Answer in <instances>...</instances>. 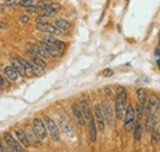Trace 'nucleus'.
Segmentation results:
<instances>
[{"label":"nucleus","instance_id":"nucleus-1","mask_svg":"<svg viewBox=\"0 0 160 152\" xmlns=\"http://www.w3.org/2000/svg\"><path fill=\"white\" fill-rule=\"evenodd\" d=\"M127 108V91L124 87L118 86L115 98V115L117 119H122Z\"/></svg>","mask_w":160,"mask_h":152},{"label":"nucleus","instance_id":"nucleus-2","mask_svg":"<svg viewBox=\"0 0 160 152\" xmlns=\"http://www.w3.org/2000/svg\"><path fill=\"white\" fill-rule=\"evenodd\" d=\"M123 126H124V130L127 131H131L134 126V123H136V111L133 108L132 104H127V108H126V112L123 115Z\"/></svg>","mask_w":160,"mask_h":152},{"label":"nucleus","instance_id":"nucleus-3","mask_svg":"<svg viewBox=\"0 0 160 152\" xmlns=\"http://www.w3.org/2000/svg\"><path fill=\"white\" fill-rule=\"evenodd\" d=\"M43 121H44V124H46V126H47V131L49 133L52 140H53L54 142H59L60 141L59 126H58V125L54 123V120H53L52 118H49L48 115H44Z\"/></svg>","mask_w":160,"mask_h":152},{"label":"nucleus","instance_id":"nucleus-4","mask_svg":"<svg viewBox=\"0 0 160 152\" xmlns=\"http://www.w3.org/2000/svg\"><path fill=\"white\" fill-rule=\"evenodd\" d=\"M160 108V99L155 95L150 96L144 106V116H149L150 114Z\"/></svg>","mask_w":160,"mask_h":152},{"label":"nucleus","instance_id":"nucleus-5","mask_svg":"<svg viewBox=\"0 0 160 152\" xmlns=\"http://www.w3.org/2000/svg\"><path fill=\"white\" fill-rule=\"evenodd\" d=\"M36 27H37V30L41 31V32L51 33V35H54V36H62L64 33L57 26H54L53 23H48V22H37Z\"/></svg>","mask_w":160,"mask_h":152},{"label":"nucleus","instance_id":"nucleus-6","mask_svg":"<svg viewBox=\"0 0 160 152\" xmlns=\"http://www.w3.org/2000/svg\"><path fill=\"white\" fill-rule=\"evenodd\" d=\"M32 128H33L35 133L38 135V137H40L41 140H43V139L47 137L48 131H47V126H46V124H44L43 120H41V119H38V118H36V119L32 121Z\"/></svg>","mask_w":160,"mask_h":152},{"label":"nucleus","instance_id":"nucleus-7","mask_svg":"<svg viewBox=\"0 0 160 152\" xmlns=\"http://www.w3.org/2000/svg\"><path fill=\"white\" fill-rule=\"evenodd\" d=\"M94 119H95L98 129L100 131H105L106 121H105L103 113H102V109H101V104H95V107H94Z\"/></svg>","mask_w":160,"mask_h":152},{"label":"nucleus","instance_id":"nucleus-8","mask_svg":"<svg viewBox=\"0 0 160 152\" xmlns=\"http://www.w3.org/2000/svg\"><path fill=\"white\" fill-rule=\"evenodd\" d=\"M40 38L43 43L51 44V45L58 48V49H60V50L65 47V43H64V42H62V40H59V39H57V38L54 37L53 35H51V33H48V35H41Z\"/></svg>","mask_w":160,"mask_h":152},{"label":"nucleus","instance_id":"nucleus-9","mask_svg":"<svg viewBox=\"0 0 160 152\" xmlns=\"http://www.w3.org/2000/svg\"><path fill=\"white\" fill-rule=\"evenodd\" d=\"M58 125H59L60 130L65 135H70L73 133V126H72V123L69 120V118L65 115L64 113H62L59 115V119H58Z\"/></svg>","mask_w":160,"mask_h":152},{"label":"nucleus","instance_id":"nucleus-10","mask_svg":"<svg viewBox=\"0 0 160 152\" xmlns=\"http://www.w3.org/2000/svg\"><path fill=\"white\" fill-rule=\"evenodd\" d=\"M23 131H25V134H26V136H27V139H28V141H30L31 145H33V146H36V147H40L41 139L38 137V135L35 133L32 125H26Z\"/></svg>","mask_w":160,"mask_h":152},{"label":"nucleus","instance_id":"nucleus-11","mask_svg":"<svg viewBox=\"0 0 160 152\" xmlns=\"http://www.w3.org/2000/svg\"><path fill=\"white\" fill-rule=\"evenodd\" d=\"M4 140H5V144L10 147V150L11 151H18V152H21L23 151V146L21 145L19 141H16L11 135L9 133H4Z\"/></svg>","mask_w":160,"mask_h":152},{"label":"nucleus","instance_id":"nucleus-12","mask_svg":"<svg viewBox=\"0 0 160 152\" xmlns=\"http://www.w3.org/2000/svg\"><path fill=\"white\" fill-rule=\"evenodd\" d=\"M101 109H102V113H103L105 121L108 125H113L115 124V115H113V112H112L108 102H102L101 103Z\"/></svg>","mask_w":160,"mask_h":152},{"label":"nucleus","instance_id":"nucleus-13","mask_svg":"<svg viewBox=\"0 0 160 152\" xmlns=\"http://www.w3.org/2000/svg\"><path fill=\"white\" fill-rule=\"evenodd\" d=\"M160 120V111H155L150 114L149 116H147V121H145V130L147 131H152L155 126H157V123H159Z\"/></svg>","mask_w":160,"mask_h":152},{"label":"nucleus","instance_id":"nucleus-14","mask_svg":"<svg viewBox=\"0 0 160 152\" xmlns=\"http://www.w3.org/2000/svg\"><path fill=\"white\" fill-rule=\"evenodd\" d=\"M72 111H73L74 119H75V121L78 123V125L84 126L85 123H86V120H85V118H84V115H82V112H81V109H80L79 103H73V106H72Z\"/></svg>","mask_w":160,"mask_h":152},{"label":"nucleus","instance_id":"nucleus-15","mask_svg":"<svg viewBox=\"0 0 160 152\" xmlns=\"http://www.w3.org/2000/svg\"><path fill=\"white\" fill-rule=\"evenodd\" d=\"M88 123H89V139L91 142H95L98 139V126L94 119V114L88 119Z\"/></svg>","mask_w":160,"mask_h":152},{"label":"nucleus","instance_id":"nucleus-16","mask_svg":"<svg viewBox=\"0 0 160 152\" xmlns=\"http://www.w3.org/2000/svg\"><path fill=\"white\" fill-rule=\"evenodd\" d=\"M41 45L47 50V53H48L49 57L54 58V59H58V58L62 57V50L58 49V48H56V47H53L51 44H47V43H42Z\"/></svg>","mask_w":160,"mask_h":152},{"label":"nucleus","instance_id":"nucleus-17","mask_svg":"<svg viewBox=\"0 0 160 152\" xmlns=\"http://www.w3.org/2000/svg\"><path fill=\"white\" fill-rule=\"evenodd\" d=\"M15 134H16V136H18V139H19V142H20L23 147H28V146L31 145L23 130H21V129H15Z\"/></svg>","mask_w":160,"mask_h":152},{"label":"nucleus","instance_id":"nucleus-18","mask_svg":"<svg viewBox=\"0 0 160 152\" xmlns=\"http://www.w3.org/2000/svg\"><path fill=\"white\" fill-rule=\"evenodd\" d=\"M4 73H5V75L8 76L11 81H16L18 78H19V76L20 74L18 73V70L11 65V66H6L5 69H4Z\"/></svg>","mask_w":160,"mask_h":152},{"label":"nucleus","instance_id":"nucleus-19","mask_svg":"<svg viewBox=\"0 0 160 152\" xmlns=\"http://www.w3.org/2000/svg\"><path fill=\"white\" fill-rule=\"evenodd\" d=\"M27 54L30 55V58L32 59V63H35V64H37V65H40L42 68H46V65H47V63H46V60L43 59L42 57L40 55H37V54H35L32 50H27Z\"/></svg>","mask_w":160,"mask_h":152},{"label":"nucleus","instance_id":"nucleus-20","mask_svg":"<svg viewBox=\"0 0 160 152\" xmlns=\"http://www.w3.org/2000/svg\"><path fill=\"white\" fill-rule=\"evenodd\" d=\"M79 107H80V109H81V112H82V115H84L85 120L88 121V119H89V118L92 115L91 111H90V107H89V103H88L86 101H80Z\"/></svg>","mask_w":160,"mask_h":152},{"label":"nucleus","instance_id":"nucleus-21","mask_svg":"<svg viewBox=\"0 0 160 152\" xmlns=\"http://www.w3.org/2000/svg\"><path fill=\"white\" fill-rule=\"evenodd\" d=\"M30 50H32L35 54H37V55H40L42 58H47L49 57L48 55V53H47V50L42 47V45H37V44H30Z\"/></svg>","mask_w":160,"mask_h":152},{"label":"nucleus","instance_id":"nucleus-22","mask_svg":"<svg viewBox=\"0 0 160 152\" xmlns=\"http://www.w3.org/2000/svg\"><path fill=\"white\" fill-rule=\"evenodd\" d=\"M53 25L57 26V27H58L59 30H62L63 32H65V31H68V30L70 28V23L64 19H56L54 22H53Z\"/></svg>","mask_w":160,"mask_h":152},{"label":"nucleus","instance_id":"nucleus-23","mask_svg":"<svg viewBox=\"0 0 160 152\" xmlns=\"http://www.w3.org/2000/svg\"><path fill=\"white\" fill-rule=\"evenodd\" d=\"M15 58L22 64V66H23V69H25V73H26V76L33 75V73H32V68H31V63H28L27 60H25L23 58H21V57H15Z\"/></svg>","mask_w":160,"mask_h":152},{"label":"nucleus","instance_id":"nucleus-24","mask_svg":"<svg viewBox=\"0 0 160 152\" xmlns=\"http://www.w3.org/2000/svg\"><path fill=\"white\" fill-rule=\"evenodd\" d=\"M137 101H138V104H143L145 106V102H147V90L140 87L137 90Z\"/></svg>","mask_w":160,"mask_h":152},{"label":"nucleus","instance_id":"nucleus-25","mask_svg":"<svg viewBox=\"0 0 160 152\" xmlns=\"http://www.w3.org/2000/svg\"><path fill=\"white\" fill-rule=\"evenodd\" d=\"M133 135H134V140L136 141H140L142 139V134H143V129H142V125L139 123H134V126H133Z\"/></svg>","mask_w":160,"mask_h":152},{"label":"nucleus","instance_id":"nucleus-26","mask_svg":"<svg viewBox=\"0 0 160 152\" xmlns=\"http://www.w3.org/2000/svg\"><path fill=\"white\" fill-rule=\"evenodd\" d=\"M11 64H12V66L18 70V73L22 76H26V73H25V69H23V66H22V64H21L20 61L15 58V59H11Z\"/></svg>","mask_w":160,"mask_h":152},{"label":"nucleus","instance_id":"nucleus-27","mask_svg":"<svg viewBox=\"0 0 160 152\" xmlns=\"http://www.w3.org/2000/svg\"><path fill=\"white\" fill-rule=\"evenodd\" d=\"M160 141V130L159 129H153L152 130V135H150V142L153 145H157Z\"/></svg>","mask_w":160,"mask_h":152},{"label":"nucleus","instance_id":"nucleus-28","mask_svg":"<svg viewBox=\"0 0 160 152\" xmlns=\"http://www.w3.org/2000/svg\"><path fill=\"white\" fill-rule=\"evenodd\" d=\"M38 14L42 17H51L54 15V12L52 11L51 7H46V9H42V10H38Z\"/></svg>","mask_w":160,"mask_h":152},{"label":"nucleus","instance_id":"nucleus-29","mask_svg":"<svg viewBox=\"0 0 160 152\" xmlns=\"http://www.w3.org/2000/svg\"><path fill=\"white\" fill-rule=\"evenodd\" d=\"M31 68H32V73H33L35 75L40 76L43 74V68L40 66V65H37V64H35V63H31Z\"/></svg>","mask_w":160,"mask_h":152},{"label":"nucleus","instance_id":"nucleus-30","mask_svg":"<svg viewBox=\"0 0 160 152\" xmlns=\"http://www.w3.org/2000/svg\"><path fill=\"white\" fill-rule=\"evenodd\" d=\"M49 5H51V1L49 0H40L38 2H37V9L38 10H42V9H46V7H49Z\"/></svg>","mask_w":160,"mask_h":152},{"label":"nucleus","instance_id":"nucleus-31","mask_svg":"<svg viewBox=\"0 0 160 152\" xmlns=\"http://www.w3.org/2000/svg\"><path fill=\"white\" fill-rule=\"evenodd\" d=\"M19 4H20L22 7H27V6L35 5L36 4V0H20Z\"/></svg>","mask_w":160,"mask_h":152},{"label":"nucleus","instance_id":"nucleus-32","mask_svg":"<svg viewBox=\"0 0 160 152\" xmlns=\"http://www.w3.org/2000/svg\"><path fill=\"white\" fill-rule=\"evenodd\" d=\"M49 7H51V9H52V11L56 14V12H58V11H59L62 6H60V4H58V2H51Z\"/></svg>","mask_w":160,"mask_h":152},{"label":"nucleus","instance_id":"nucleus-33","mask_svg":"<svg viewBox=\"0 0 160 152\" xmlns=\"http://www.w3.org/2000/svg\"><path fill=\"white\" fill-rule=\"evenodd\" d=\"M25 9H26V11H27L28 14H36V12H38V9H37L36 5H31V6H27V7H25Z\"/></svg>","mask_w":160,"mask_h":152},{"label":"nucleus","instance_id":"nucleus-34","mask_svg":"<svg viewBox=\"0 0 160 152\" xmlns=\"http://www.w3.org/2000/svg\"><path fill=\"white\" fill-rule=\"evenodd\" d=\"M113 70L112 69H105L103 71H102V75L103 76H107V77H110V76H113Z\"/></svg>","mask_w":160,"mask_h":152},{"label":"nucleus","instance_id":"nucleus-35","mask_svg":"<svg viewBox=\"0 0 160 152\" xmlns=\"http://www.w3.org/2000/svg\"><path fill=\"white\" fill-rule=\"evenodd\" d=\"M5 4L8 6H15L18 5V0H5Z\"/></svg>","mask_w":160,"mask_h":152},{"label":"nucleus","instance_id":"nucleus-36","mask_svg":"<svg viewBox=\"0 0 160 152\" xmlns=\"http://www.w3.org/2000/svg\"><path fill=\"white\" fill-rule=\"evenodd\" d=\"M105 92H106V96L110 98V99H113V95H112V91L110 88H105Z\"/></svg>","mask_w":160,"mask_h":152},{"label":"nucleus","instance_id":"nucleus-37","mask_svg":"<svg viewBox=\"0 0 160 152\" xmlns=\"http://www.w3.org/2000/svg\"><path fill=\"white\" fill-rule=\"evenodd\" d=\"M20 21L22 22V23H27L28 21H30V19H28V16H26V15H22L20 17Z\"/></svg>","mask_w":160,"mask_h":152},{"label":"nucleus","instance_id":"nucleus-38","mask_svg":"<svg viewBox=\"0 0 160 152\" xmlns=\"http://www.w3.org/2000/svg\"><path fill=\"white\" fill-rule=\"evenodd\" d=\"M6 27H8V23H6V22L0 21V28H6Z\"/></svg>","mask_w":160,"mask_h":152},{"label":"nucleus","instance_id":"nucleus-39","mask_svg":"<svg viewBox=\"0 0 160 152\" xmlns=\"http://www.w3.org/2000/svg\"><path fill=\"white\" fill-rule=\"evenodd\" d=\"M6 150H10V149H9V147H8V149H6V147H5V146H2V145H1V142H0V152H2V151H6Z\"/></svg>","mask_w":160,"mask_h":152},{"label":"nucleus","instance_id":"nucleus-40","mask_svg":"<svg viewBox=\"0 0 160 152\" xmlns=\"http://www.w3.org/2000/svg\"><path fill=\"white\" fill-rule=\"evenodd\" d=\"M4 85H5V82H4V78H2V77H1V76H0V86H1V87H2V86H4Z\"/></svg>","mask_w":160,"mask_h":152},{"label":"nucleus","instance_id":"nucleus-41","mask_svg":"<svg viewBox=\"0 0 160 152\" xmlns=\"http://www.w3.org/2000/svg\"><path fill=\"white\" fill-rule=\"evenodd\" d=\"M158 65L160 66V60H158Z\"/></svg>","mask_w":160,"mask_h":152},{"label":"nucleus","instance_id":"nucleus-42","mask_svg":"<svg viewBox=\"0 0 160 152\" xmlns=\"http://www.w3.org/2000/svg\"><path fill=\"white\" fill-rule=\"evenodd\" d=\"M0 93H1V86H0Z\"/></svg>","mask_w":160,"mask_h":152},{"label":"nucleus","instance_id":"nucleus-43","mask_svg":"<svg viewBox=\"0 0 160 152\" xmlns=\"http://www.w3.org/2000/svg\"><path fill=\"white\" fill-rule=\"evenodd\" d=\"M159 43H160V36H159Z\"/></svg>","mask_w":160,"mask_h":152},{"label":"nucleus","instance_id":"nucleus-44","mask_svg":"<svg viewBox=\"0 0 160 152\" xmlns=\"http://www.w3.org/2000/svg\"><path fill=\"white\" fill-rule=\"evenodd\" d=\"M127 1H128V0H127Z\"/></svg>","mask_w":160,"mask_h":152}]
</instances>
